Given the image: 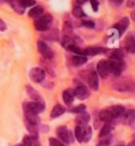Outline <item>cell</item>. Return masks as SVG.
Wrapping results in <instances>:
<instances>
[{
    "instance_id": "obj_10",
    "label": "cell",
    "mask_w": 135,
    "mask_h": 146,
    "mask_svg": "<svg viewBox=\"0 0 135 146\" xmlns=\"http://www.w3.org/2000/svg\"><path fill=\"white\" fill-rule=\"evenodd\" d=\"M26 94H28V96L30 97L31 100H33L34 102H39V103L44 104L43 98L41 97V95L34 88V87H32L31 85H26Z\"/></svg>"
},
{
    "instance_id": "obj_22",
    "label": "cell",
    "mask_w": 135,
    "mask_h": 146,
    "mask_svg": "<svg viewBox=\"0 0 135 146\" xmlns=\"http://www.w3.org/2000/svg\"><path fill=\"white\" fill-rule=\"evenodd\" d=\"M88 61V58L86 56H80V55H76L72 57V64L74 66H80L85 64Z\"/></svg>"
},
{
    "instance_id": "obj_32",
    "label": "cell",
    "mask_w": 135,
    "mask_h": 146,
    "mask_svg": "<svg viewBox=\"0 0 135 146\" xmlns=\"http://www.w3.org/2000/svg\"><path fill=\"white\" fill-rule=\"evenodd\" d=\"M68 50L73 52V53L77 54V55H80V56H85V52H83V48H80L77 44H73V45H71V46L68 48Z\"/></svg>"
},
{
    "instance_id": "obj_23",
    "label": "cell",
    "mask_w": 135,
    "mask_h": 146,
    "mask_svg": "<svg viewBox=\"0 0 135 146\" xmlns=\"http://www.w3.org/2000/svg\"><path fill=\"white\" fill-rule=\"evenodd\" d=\"M43 13V7L41 5H36V7H32L29 12V16L31 18H38L40 15H42Z\"/></svg>"
},
{
    "instance_id": "obj_34",
    "label": "cell",
    "mask_w": 135,
    "mask_h": 146,
    "mask_svg": "<svg viewBox=\"0 0 135 146\" xmlns=\"http://www.w3.org/2000/svg\"><path fill=\"white\" fill-rule=\"evenodd\" d=\"M72 113H86V105L85 104H80V105H77L76 107L72 108L71 110Z\"/></svg>"
},
{
    "instance_id": "obj_20",
    "label": "cell",
    "mask_w": 135,
    "mask_h": 146,
    "mask_svg": "<svg viewBox=\"0 0 135 146\" xmlns=\"http://www.w3.org/2000/svg\"><path fill=\"white\" fill-rule=\"evenodd\" d=\"M99 120L100 121H103V122H111L113 120V117L110 113V110L107 108V110H102L99 111Z\"/></svg>"
},
{
    "instance_id": "obj_12",
    "label": "cell",
    "mask_w": 135,
    "mask_h": 146,
    "mask_svg": "<svg viewBox=\"0 0 135 146\" xmlns=\"http://www.w3.org/2000/svg\"><path fill=\"white\" fill-rule=\"evenodd\" d=\"M90 115L88 113H79L78 116L76 117V120H75V123L77 126H81V127H85L87 126V124L89 123L90 121Z\"/></svg>"
},
{
    "instance_id": "obj_43",
    "label": "cell",
    "mask_w": 135,
    "mask_h": 146,
    "mask_svg": "<svg viewBox=\"0 0 135 146\" xmlns=\"http://www.w3.org/2000/svg\"><path fill=\"white\" fill-rule=\"evenodd\" d=\"M127 7H135V0H128V2H127Z\"/></svg>"
},
{
    "instance_id": "obj_19",
    "label": "cell",
    "mask_w": 135,
    "mask_h": 146,
    "mask_svg": "<svg viewBox=\"0 0 135 146\" xmlns=\"http://www.w3.org/2000/svg\"><path fill=\"white\" fill-rule=\"evenodd\" d=\"M83 52H85V56H96V55L105 53V50L102 47H87L83 50Z\"/></svg>"
},
{
    "instance_id": "obj_41",
    "label": "cell",
    "mask_w": 135,
    "mask_h": 146,
    "mask_svg": "<svg viewBox=\"0 0 135 146\" xmlns=\"http://www.w3.org/2000/svg\"><path fill=\"white\" fill-rule=\"evenodd\" d=\"M39 128H40V131H42V133H46V131L50 130V127L48 125H39Z\"/></svg>"
},
{
    "instance_id": "obj_33",
    "label": "cell",
    "mask_w": 135,
    "mask_h": 146,
    "mask_svg": "<svg viewBox=\"0 0 135 146\" xmlns=\"http://www.w3.org/2000/svg\"><path fill=\"white\" fill-rule=\"evenodd\" d=\"M73 16H75L76 18H83V17L86 16V14L85 12L83 11V9L80 7H75L73 9Z\"/></svg>"
},
{
    "instance_id": "obj_42",
    "label": "cell",
    "mask_w": 135,
    "mask_h": 146,
    "mask_svg": "<svg viewBox=\"0 0 135 146\" xmlns=\"http://www.w3.org/2000/svg\"><path fill=\"white\" fill-rule=\"evenodd\" d=\"M112 1V3L116 7H119V5H122V2H124V0H111Z\"/></svg>"
},
{
    "instance_id": "obj_1",
    "label": "cell",
    "mask_w": 135,
    "mask_h": 146,
    "mask_svg": "<svg viewBox=\"0 0 135 146\" xmlns=\"http://www.w3.org/2000/svg\"><path fill=\"white\" fill-rule=\"evenodd\" d=\"M53 21V17L51 14H43L40 15L38 18H36V20L34 21V25L35 29L39 32H46L50 30L51 24Z\"/></svg>"
},
{
    "instance_id": "obj_9",
    "label": "cell",
    "mask_w": 135,
    "mask_h": 146,
    "mask_svg": "<svg viewBox=\"0 0 135 146\" xmlns=\"http://www.w3.org/2000/svg\"><path fill=\"white\" fill-rule=\"evenodd\" d=\"M97 75L98 77H101V78H107L108 75H109V66H108V60L101 59L97 63Z\"/></svg>"
},
{
    "instance_id": "obj_38",
    "label": "cell",
    "mask_w": 135,
    "mask_h": 146,
    "mask_svg": "<svg viewBox=\"0 0 135 146\" xmlns=\"http://www.w3.org/2000/svg\"><path fill=\"white\" fill-rule=\"evenodd\" d=\"M63 32L66 34H70L73 32V29H72V24H70L69 22H66V23L63 24Z\"/></svg>"
},
{
    "instance_id": "obj_7",
    "label": "cell",
    "mask_w": 135,
    "mask_h": 146,
    "mask_svg": "<svg viewBox=\"0 0 135 146\" xmlns=\"http://www.w3.org/2000/svg\"><path fill=\"white\" fill-rule=\"evenodd\" d=\"M30 77L34 82L40 83L42 82L44 78H46V72L41 68V67H33L30 70Z\"/></svg>"
},
{
    "instance_id": "obj_2",
    "label": "cell",
    "mask_w": 135,
    "mask_h": 146,
    "mask_svg": "<svg viewBox=\"0 0 135 146\" xmlns=\"http://www.w3.org/2000/svg\"><path fill=\"white\" fill-rule=\"evenodd\" d=\"M113 88L119 93H131L135 90V82L131 79H122L113 84Z\"/></svg>"
},
{
    "instance_id": "obj_5",
    "label": "cell",
    "mask_w": 135,
    "mask_h": 146,
    "mask_svg": "<svg viewBox=\"0 0 135 146\" xmlns=\"http://www.w3.org/2000/svg\"><path fill=\"white\" fill-rule=\"evenodd\" d=\"M108 66L109 72L112 73L115 77H119L125 67H124V61H116V60H108Z\"/></svg>"
},
{
    "instance_id": "obj_26",
    "label": "cell",
    "mask_w": 135,
    "mask_h": 146,
    "mask_svg": "<svg viewBox=\"0 0 135 146\" xmlns=\"http://www.w3.org/2000/svg\"><path fill=\"white\" fill-rule=\"evenodd\" d=\"M44 38H46V40H50V41H56L58 40V31L57 30H52V31H46V34L43 35Z\"/></svg>"
},
{
    "instance_id": "obj_3",
    "label": "cell",
    "mask_w": 135,
    "mask_h": 146,
    "mask_svg": "<svg viewBox=\"0 0 135 146\" xmlns=\"http://www.w3.org/2000/svg\"><path fill=\"white\" fill-rule=\"evenodd\" d=\"M23 110L24 113H31L35 115H39L44 110V104L39 102H24L23 103Z\"/></svg>"
},
{
    "instance_id": "obj_36",
    "label": "cell",
    "mask_w": 135,
    "mask_h": 146,
    "mask_svg": "<svg viewBox=\"0 0 135 146\" xmlns=\"http://www.w3.org/2000/svg\"><path fill=\"white\" fill-rule=\"evenodd\" d=\"M49 142H50V146H64L61 143V141L55 139V138H50Z\"/></svg>"
},
{
    "instance_id": "obj_37",
    "label": "cell",
    "mask_w": 135,
    "mask_h": 146,
    "mask_svg": "<svg viewBox=\"0 0 135 146\" xmlns=\"http://www.w3.org/2000/svg\"><path fill=\"white\" fill-rule=\"evenodd\" d=\"M83 25L88 27V29H94V27H95V23H94L93 21H91V20H83Z\"/></svg>"
},
{
    "instance_id": "obj_15",
    "label": "cell",
    "mask_w": 135,
    "mask_h": 146,
    "mask_svg": "<svg viewBox=\"0 0 135 146\" xmlns=\"http://www.w3.org/2000/svg\"><path fill=\"white\" fill-rule=\"evenodd\" d=\"M24 115H26L24 121H26V122H29L30 124L34 125V126L39 127L40 118L38 117V115H35V113H24Z\"/></svg>"
},
{
    "instance_id": "obj_21",
    "label": "cell",
    "mask_w": 135,
    "mask_h": 146,
    "mask_svg": "<svg viewBox=\"0 0 135 146\" xmlns=\"http://www.w3.org/2000/svg\"><path fill=\"white\" fill-rule=\"evenodd\" d=\"M64 111H66V110H64V107H63L62 105L56 104V105L52 108V111H51V118H52V119L57 118V117L61 116Z\"/></svg>"
},
{
    "instance_id": "obj_8",
    "label": "cell",
    "mask_w": 135,
    "mask_h": 146,
    "mask_svg": "<svg viewBox=\"0 0 135 146\" xmlns=\"http://www.w3.org/2000/svg\"><path fill=\"white\" fill-rule=\"evenodd\" d=\"M87 81H88V85L90 86V88L93 90H98L99 88V77L97 75L96 72L92 70L90 72V74L88 75V78H87Z\"/></svg>"
},
{
    "instance_id": "obj_17",
    "label": "cell",
    "mask_w": 135,
    "mask_h": 146,
    "mask_svg": "<svg viewBox=\"0 0 135 146\" xmlns=\"http://www.w3.org/2000/svg\"><path fill=\"white\" fill-rule=\"evenodd\" d=\"M62 99L68 106H71L74 102V90H66L62 93Z\"/></svg>"
},
{
    "instance_id": "obj_18",
    "label": "cell",
    "mask_w": 135,
    "mask_h": 146,
    "mask_svg": "<svg viewBox=\"0 0 135 146\" xmlns=\"http://www.w3.org/2000/svg\"><path fill=\"white\" fill-rule=\"evenodd\" d=\"M122 119H124V123H125V124L131 125L132 123L135 121V110H127V111H125L124 116H122Z\"/></svg>"
},
{
    "instance_id": "obj_28",
    "label": "cell",
    "mask_w": 135,
    "mask_h": 146,
    "mask_svg": "<svg viewBox=\"0 0 135 146\" xmlns=\"http://www.w3.org/2000/svg\"><path fill=\"white\" fill-rule=\"evenodd\" d=\"M112 60H116V61H122V58H124V52H122V48H117V50H114L113 53L111 54V57H110Z\"/></svg>"
},
{
    "instance_id": "obj_27",
    "label": "cell",
    "mask_w": 135,
    "mask_h": 146,
    "mask_svg": "<svg viewBox=\"0 0 135 146\" xmlns=\"http://www.w3.org/2000/svg\"><path fill=\"white\" fill-rule=\"evenodd\" d=\"M73 44H76L75 41H74V39H73L72 37L70 36H63L62 40H61V45H62L64 48H69L71 45H73Z\"/></svg>"
},
{
    "instance_id": "obj_35",
    "label": "cell",
    "mask_w": 135,
    "mask_h": 146,
    "mask_svg": "<svg viewBox=\"0 0 135 146\" xmlns=\"http://www.w3.org/2000/svg\"><path fill=\"white\" fill-rule=\"evenodd\" d=\"M20 1V4H21V7L24 9V7H33L35 5V0H19Z\"/></svg>"
},
{
    "instance_id": "obj_4",
    "label": "cell",
    "mask_w": 135,
    "mask_h": 146,
    "mask_svg": "<svg viewBox=\"0 0 135 146\" xmlns=\"http://www.w3.org/2000/svg\"><path fill=\"white\" fill-rule=\"evenodd\" d=\"M57 136L60 139L61 142H64L66 144L73 143L74 138H73L72 131H70L66 126H60L57 128Z\"/></svg>"
},
{
    "instance_id": "obj_6",
    "label": "cell",
    "mask_w": 135,
    "mask_h": 146,
    "mask_svg": "<svg viewBox=\"0 0 135 146\" xmlns=\"http://www.w3.org/2000/svg\"><path fill=\"white\" fill-rule=\"evenodd\" d=\"M37 50L41 54V56L43 58H46V59H52L53 57H54V53L51 50V47L44 41H42V40H39L37 42Z\"/></svg>"
},
{
    "instance_id": "obj_11",
    "label": "cell",
    "mask_w": 135,
    "mask_h": 146,
    "mask_svg": "<svg viewBox=\"0 0 135 146\" xmlns=\"http://www.w3.org/2000/svg\"><path fill=\"white\" fill-rule=\"evenodd\" d=\"M74 96H75L76 98H78L79 100H85V99H87V98H89L90 92L86 86L79 85V86H77L75 90H74Z\"/></svg>"
},
{
    "instance_id": "obj_44",
    "label": "cell",
    "mask_w": 135,
    "mask_h": 146,
    "mask_svg": "<svg viewBox=\"0 0 135 146\" xmlns=\"http://www.w3.org/2000/svg\"><path fill=\"white\" fill-rule=\"evenodd\" d=\"M76 1H77V3L80 4V5H81V4L86 3L87 1H89V0H76Z\"/></svg>"
},
{
    "instance_id": "obj_25",
    "label": "cell",
    "mask_w": 135,
    "mask_h": 146,
    "mask_svg": "<svg viewBox=\"0 0 135 146\" xmlns=\"http://www.w3.org/2000/svg\"><path fill=\"white\" fill-rule=\"evenodd\" d=\"M11 7H13V10L18 14H23L24 13V9L21 7L19 0H11Z\"/></svg>"
},
{
    "instance_id": "obj_46",
    "label": "cell",
    "mask_w": 135,
    "mask_h": 146,
    "mask_svg": "<svg viewBox=\"0 0 135 146\" xmlns=\"http://www.w3.org/2000/svg\"><path fill=\"white\" fill-rule=\"evenodd\" d=\"M13 146H24V145H23L22 143H21V144H16V145H13Z\"/></svg>"
},
{
    "instance_id": "obj_14",
    "label": "cell",
    "mask_w": 135,
    "mask_h": 146,
    "mask_svg": "<svg viewBox=\"0 0 135 146\" xmlns=\"http://www.w3.org/2000/svg\"><path fill=\"white\" fill-rule=\"evenodd\" d=\"M128 27H129V19L127 17H124L122 19L119 20L118 22L114 25V27L118 31L119 35H122V34L125 33V31L128 29Z\"/></svg>"
},
{
    "instance_id": "obj_31",
    "label": "cell",
    "mask_w": 135,
    "mask_h": 146,
    "mask_svg": "<svg viewBox=\"0 0 135 146\" xmlns=\"http://www.w3.org/2000/svg\"><path fill=\"white\" fill-rule=\"evenodd\" d=\"M111 143H112V136L109 135V136L105 137V138H101L96 146H110Z\"/></svg>"
},
{
    "instance_id": "obj_24",
    "label": "cell",
    "mask_w": 135,
    "mask_h": 146,
    "mask_svg": "<svg viewBox=\"0 0 135 146\" xmlns=\"http://www.w3.org/2000/svg\"><path fill=\"white\" fill-rule=\"evenodd\" d=\"M112 129H113L112 124H105V125H103V126L101 127L100 131H99V138L101 139V138H105V137L109 136L110 133H111V131H112Z\"/></svg>"
},
{
    "instance_id": "obj_45",
    "label": "cell",
    "mask_w": 135,
    "mask_h": 146,
    "mask_svg": "<svg viewBox=\"0 0 135 146\" xmlns=\"http://www.w3.org/2000/svg\"><path fill=\"white\" fill-rule=\"evenodd\" d=\"M131 19L133 20V21H135V11H133V12H131Z\"/></svg>"
},
{
    "instance_id": "obj_39",
    "label": "cell",
    "mask_w": 135,
    "mask_h": 146,
    "mask_svg": "<svg viewBox=\"0 0 135 146\" xmlns=\"http://www.w3.org/2000/svg\"><path fill=\"white\" fill-rule=\"evenodd\" d=\"M91 5H92V9L94 12H97L98 11V7H99V2L97 0H89Z\"/></svg>"
},
{
    "instance_id": "obj_13",
    "label": "cell",
    "mask_w": 135,
    "mask_h": 146,
    "mask_svg": "<svg viewBox=\"0 0 135 146\" xmlns=\"http://www.w3.org/2000/svg\"><path fill=\"white\" fill-rule=\"evenodd\" d=\"M108 110H110V113L112 115L113 119H116V118H119V117H122L124 113H125V107L122 106V105H114V106L109 107Z\"/></svg>"
},
{
    "instance_id": "obj_29",
    "label": "cell",
    "mask_w": 135,
    "mask_h": 146,
    "mask_svg": "<svg viewBox=\"0 0 135 146\" xmlns=\"http://www.w3.org/2000/svg\"><path fill=\"white\" fill-rule=\"evenodd\" d=\"M92 138V128L90 126L83 127V142H89Z\"/></svg>"
},
{
    "instance_id": "obj_47",
    "label": "cell",
    "mask_w": 135,
    "mask_h": 146,
    "mask_svg": "<svg viewBox=\"0 0 135 146\" xmlns=\"http://www.w3.org/2000/svg\"><path fill=\"white\" fill-rule=\"evenodd\" d=\"M133 140H134V142H135V135L133 136Z\"/></svg>"
},
{
    "instance_id": "obj_16",
    "label": "cell",
    "mask_w": 135,
    "mask_h": 146,
    "mask_svg": "<svg viewBox=\"0 0 135 146\" xmlns=\"http://www.w3.org/2000/svg\"><path fill=\"white\" fill-rule=\"evenodd\" d=\"M125 48L128 53H135V39L131 35H129L125 39Z\"/></svg>"
},
{
    "instance_id": "obj_40",
    "label": "cell",
    "mask_w": 135,
    "mask_h": 146,
    "mask_svg": "<svg viewBox=\"0 0 135 146\" xmlns=\"http://www.w3.org/2000/svg\"><path fill=\"white\" fill-rule=\"evenodd\" d=\"M5 30H7V24H5V22H4L3 20L0 19V31L3 32Z\"/></svg>"
},
{
    "instance_id": "obj_30",
    "label": "cell",
    "mask_w": 135,
    "mask_h": 146,
    "mask_svg": "<svg viewBox=\"0 0 135 146\" xmlns=\"http://www.w3.org/2000/svg\"><path fill=\"white\" fill-rule=\"evenodd\" d=\"M74 135H75V138L78 142H83V127L76 126Z\"/></svg>"
}]
</instances>
